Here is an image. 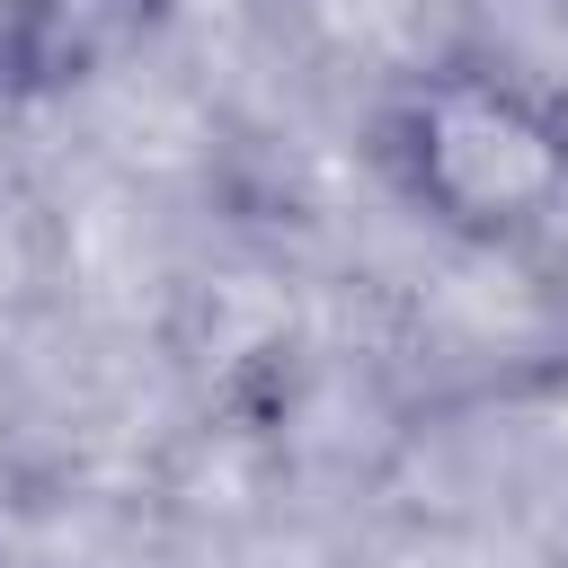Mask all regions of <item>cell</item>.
<instances>
[{
  "mask_svg": "<svg viewBox=\"0 0 568 568\" xmlns=\"http://www.w3.org/2000/svg\"><path fill=\"white\" fill-rule=\"evenodd\" d=\"M488 160H497V178L524 195V213H532V204L559 186V169H568L559 133H550L524 98H488V89L435 98V115H426V186H435L462 222H497Z\"/></svg>",
  "mask_w": 568,
  "mask_h": 568,
  "instance_id": "1",
  "label": "cell"
},
{
  "mask_svg": "<svg viewBox=\"0 0 568 568\" xmlns=\"http://www.w3.org/2000/svg\"><path fill=\"white\" fill-rule=\"evenodd\" d=\"M151 18H160V0H27L9 44H18V71L27 80H89Z\"/></svg>",
  "mask_w": 568,
  "mask_h": 568,
  "instance_id": "2",
  "label": "cell"
}]
</instances>
